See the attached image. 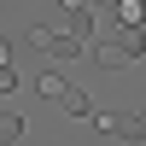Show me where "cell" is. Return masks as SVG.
Segmentation results:
<instances>
[{"label": "cell", "instance_id": "obj_9", "mask_svg": "<svg viewBox=\"0 0 146 146\" xmlns=\"http://www.w3.org/2000/svg\"><path fill=\"white\" fill-rule=\"evenodd\" d=\"M88 6H94V12H105V6H117V0H88Z\"/></svg>", "mask_w": 146, "mask_h": 146}, {"label": "cell", "instance_id": "obj_6", "mask_svg": "<svg viewBox=\"0 0 146 146\" xmlns=\"http://www.w3.org/2000/svg\"><path fill=\"white\" fill-rule=\"evenodd\" d=\"M117 23H140V0H117Z\"/></svg>", "mask_w": 146, "mask_h": 146}, {"label": "cell", "instance_id": "obj_10", "mask_svg": "<svg viewBox=\"0 0 146 146\" xmlns=\"http://www.w3.org/2000/svg\"><path fill=\"white\" fill-rule=\"evenodd\" d=\"M0 64H12V58H6V41H0Z\"/></svg>", "mask_w": 146, "mask_h": 146}, {"label": "cell", "instance_id": "obj_4", "mask_svg": "<svg viewBox=\"0 0 146 146\" xmlns=\"http://www.w3.org/2000/svg\"><path fill=\"white\" fill-rule=\"evenodd\" d=\"M18 135H23V123H18V117H12V111H0V146H12Z\"/></svg>", "mask_w": 146, "mask_h": 146}, {"label": "cell", "instance_id": "obj_7", "mask_svg": "<svg viewBox=\"0 0 146 146\" xmlns=\"http://www.w3.org/2000/svg\"><path fill=\"white\" fill-rule=\"evenodd\" d=\"M12 82H18V76H12V64H0V94H12Z\"/></svg>", "mask_w": 146, "mask_h": 146}, {"label": "cell", "instance_id": "obj_11", "mask_svg": "<svg viewBox=\"0 0 146 146\" xmlns=\"http://www.w3.org/2000/svg\"><path fill=\"white\" fill-rule=\"evenodd\" d=\"M135 146H146V135H135Z\"/></svg>", "mask_w": 146, "mask_h": 146}, {"label": "cell", "instance_id": "obj_2", "mask_svg": "<svg viewBox=\"0 0 146 146\" xmlns=\"http://www.w3.org/2000/svg\"><path fill=\"white\" fill-rule=\"evenodd\" d=\"M29 47L47 53V58H76L82 53V35H53L47 23H35V29H29Z\"/></svg>", "mask_w": 146, "mask_h": 146}, {"label": "cell", "instance_id": "obj_1", "mask_svg": "<svg viewBox=\"0 0 146 146\" xmlns=\"http://www.w3.org/2000/svg\"><path fill=\"white\" fill-rule=\"evenodd\" d=\"M94 58H100V70H129L135 58H146V29L140 23H123L117 35H100Z\"/></svg>", "mask_w": 146, "mask_h": 146}, {"label": "cell", "instance_id": "obj_8", "mask_svg": "<svg viewBox=\"0 0 146 146\" xmlns=\"http://www.w3.org/2000/svg\"><path fill=\"white\" fill-rule=\"evenodd\" d=\"M129 135H146V117H129Z\"/></svg>", "mask_w": 146, "mask_h": 146}, {"label": "cell", "instance_id": "obj_5", "mask_svg": "<svg viewBox=\"0 0 146 146\" xmlns=\"http://www.w3.org/2000/svg\"><path fill=\"white\" fill-rule=\"evenodd\" d=\"M100 123V135H129V117H94Z\"/></svg>", "mask_w": 146, "mask_h": 146}, {"label": "cell", "instance_id": "obj_3", "mask_svg": "<svg viewBox=\"0 0 146 146\" xmlns=\"http://www.w3.org/2000/svg\"><path fill=\"white\" fill-rule=\"evenodd\" d=\"M58 105H64L70 117H88V94H82V88H70V82H64V94H58Z\"/></svg>", "mask_w": 146, "mask_h": 146}]
</instances>
